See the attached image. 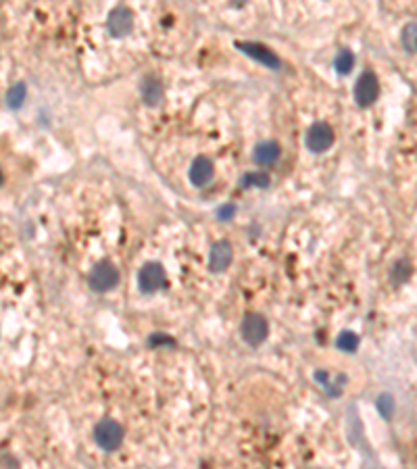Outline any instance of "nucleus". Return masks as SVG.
<instances>
[{
  "instance_id": "nucleus-9",
  "label": "nucleus",
  "mask_w": 417,
  "mask_h": 469,
  "mask_svg": "<svg viewBox=\"0 0 417 469\" xmlns=\"http://www.w3.org/2000/svg\"><path fill=\"white\" fill-rule=\"evenodd\" d=\"M188 178L192 182V186L203 188L207 186L211 180H213V163L207 159V157H196L190 165V171H188Z\"/></svg>"
},
{
  "instance_id": "nucleus-2",
  "label": "nucleus",
  "mask_w": 417,
  "mask_h": 469,
  "mask_svg": "<svg viewBox=\"0 0 417 469\" xmlns=\"http://www.w3.org/2000/svg\"><path fill=\"white\" fill-rule=\"evenodd\" d=\"M240 334H242V340L250 346H259L265 342L267 334H270V326H267V319L259 313H248L244 319H242V326H240Z\"/></svg>"
},
{
  "instance_id": "nucleus-20",
  "label": "nucleus",
  "mask_w": 417,
  "mask_h": 469,
  "mask_svg": "<svg viewBox=\"0 0 417 469\" xmlns=\"http://www.w3.org/2000/svg\"><path fill=\"white\" fill-rule=\"evenodd\" d=\"M234 215H236V207H234V205H226V207H219V209H217V217H219L222 221L232 219Z\"/></svg>"
},
{
  "instance_id": "nucleus-12",
  "label": "nucleus",
  "mask_w": 417,
  "mask_h": 469,
  "mask_svg": "<svg viewBox=\"0 0 417 469\" xmlns=\"http://www.w3.org/2000/svg\"><path fill=\"white\" fill-rule=\"evenodd\" d=\"M142 98L148 102V104H159L161 98H163V88H161V82L152 75H148L144 82H142Z\"/></svg>"
},
{
  "instance_id": "nucleus-10",
  "label": "nucleus",
  "mask_w": 417,
  "mask_h": 469,
  "mask_svg": "<svg viewBox=\"0 0 417 469\" xmlns=\"http://www.w3.org/2000/svg\"><path fill=\"white\" fill-rule=\"evenodd\" d=\"M236 47L240 48L244 54H248L250 59H255V61L267 65L270 69H278L279 67V61L278 56H276V52H272L270 48H265L263 44H255V42H238Z\"/></svg>"
},
{
  "instance_id": "nucleus-5",
  "label": "nucleus",
  "mask_w": 417,
  "mask_h": 469,
  "mask_svg": "<svg viewBox=\"0 0 417 469\" xmlns=\"http://www.w3.org/2000/svg\"><path fill=\"white\" fill-rule=\"evenodd\" d=\"M107 28H109V34L113 38H126L132 28H134V15L130 8L126 6H115L111 13H109V19H107Z\"/></svg>"
},
{
  "instance_id": "nucleus-15",
  "label": "nucleus",
  "mask_w": 417,
  "mask_h": 469,
  "mask_svg": "<svg viewBox=\"0 0 417 469\" xmlns=\"http://www.w3.org/2000/svg\"><path fill=\"white\" fill-rule=\"evenodd\" d=\"M242 188H267L270 186V176L267 173H244L240 178Z\"/></svg>"
},
{
  "instance_id": "nucleus-18",
  "label": "nucleus",
  "mask_w": 417,
  "mask_h": 469,
  "mask_svg": "<svg viewBox=\"0 0 417 469\" xmlns=\"http://www.w3.org/2000/svg\"><path fill=\"white\" fill-rule=\"evenodd\" d=\"M375 407H377L380 415L388 420V418L392 415V411H394V401H392V396H388V394H382V396L377 398Z\"/></svg>"
},
{
  "instance_id": "nucleus-6",
  "label": "nucleus",
  "mask_w": 417,
  "mask_h": 469,
  "mask_svg": "<svg viewBox=\"0 0 417 469\" xmlns=\"http://www.w3.org/2000/svg\"><path fill=\"white\" fill-rule=\"evenodd\" d=\"M307 148L315 154H322L325 152L332 144H334V130L332 126H327L324 121H318L313 123L309 130H307Z\"/></svg>"
},
{
  "instance_id": "nucleus-3",
  "label": "nucleus",
  "mask_w": 417,
  "mask_h": 469,
  "mask_svg": "<svg viewBox=\"0 0 417 469\" xmlns=\"http://www.w3.org/2000/svg\"><path fill=\"white\" fill-rule=\"evenodd\" d=\"M88 284L96 292H109V290H113L119 284V272L115 269L113 263L100 261V263L94 265L92 274L88 278Z\"/></svg>"
},
{
  "instance_id": "nucleus-7",
  "label": "nucleus",
  "mask_w": 417,
  "mask_h": 469,
  "mask_svg": "<svg viewBox=\"0 0 417 469\" xmlns=\"http://www.w3.org/2000/svg\"><path fill=\"white\" fill-rule=\"evenodd\" d=\"M165 280H167V278H165V269H163V265H159V263H146L138 274L140 290L146 292V294H152V292H157L159 288H163Z\"/></svg>"
},
{
  "instance_id": "nucleus-13",
  "label": "nucleus",
  "mask_w": 417,
  "mask_h": 469,
  "mask_svg": "<svg viewBox=\"0 0 417 469\" xmlns=\"http://www.w3.org/2000/svg\"><path fill=\"white\" fill-rule=\"evenodd\" d=\"M334 67H336V71L340 73V75H346V73H351V69L355 67V54L351 52V50H340L338 54H336V59H334Z\"/></svg>"
},
{
  "instance_id": "nucleus-11",
  "label": "nucleus",
  "mask_w": 417,
  "mask_h": 469,
  "mask_svg": "<svg viewBox=\"0 0 417 469\" xmlns=\"http://www.w3.org/2000/svg\"><path fill=\"white\" fill-rule=\"evenodd\" d=\"M278 157L279 146L272 140L259 142V144L255 146V150H253V159H255V163H259V165H272V163L278 161Z\"/></svg>"
},
{
  "instance_id": "nucleus-19",
  "label": "nucleus",
  "mask_w": 417,
  "mask_h": 469,
  "mask_svg": "<svg viewBox=\"0 0 417 469\" xmlns=\"http://www.w3.org/2000/svg\"><path fill=\"white\" fill-rule=\"evenodd\" d=\"M411 276V265L407 261H399L392 269V278L397 281H405Z\"/></svg>"
},
{
  "instance_id": "nucleus-8",
  "label": "nucleus",
  "mask_w": 417,
  "mask_h": 469,
  "mask_svg": "<svg viewBox=\"0 0 417 469\" xmlns=\"http://www.w3.org/2000/svg\"><path fill=\"white\" fill-rule=\"evenodd\" d=\"M232 244L226 242V240H219L211 246V252H209V269L219 274V272H226L232 263Z\"/></svg>"
},
{
  "instance_id": "nucleus-1",
  "label": "nucleus",
  "mask_w": 417,
  "mask_h": 469,
  "mask_svg": "<svg viewBox=\"0 0 417 469\" xmlns=\"http://www.w3.org/2000/svg\"><path fill=\"white\" fill-rule=\"evenodd\" d=\"M94 440L102 451H115L123 442V427L115 420H102L94 427Z\"/></svg>"
},
{
  "instance_id": "nucleus-16",
  "label": "nucleus",
  "mask_w": 417,
  "mask_h": 469,
  "mask_svg": "<svg viewBox=\"0 0 417 469\" xmlns=\"http://www.w3.org/2000/svg\"><path fill=\"white\" fill-rule=\"evenodd\" d=\"M336 346H338L340 351H344V353H355L357 346H359V338H357V334H353V331H342V334L338 336V340H336Z\"/></svg>"
},
{
  "instance_id": "nucleus-17",
  "label": "nucleus",
  "mask_w": 417,
  "mask_h": 469,
  "mask_svg": "<svg viewBox=\"0 0 417 469\" xmlns=\"http://www.w3.org/2000/svg\"><path fill=\"white\" fill-rule=\"evenodd\" d=\"M416 32H417V25L411 21V23H407L405 28H403V36H401V42H403V48L409 52V54H413L416 52Z\"/></svg>"
},
{
  "instance_id": "nucleus-21",
  "label": "nucleus",
  "mask_w": 417,
  "mask_h": 469,
  "mask_svg": "<svg viewBox=\"0 0 417 469\" xmlns=\"http://www.w3.org/2000/svg\"><path fill=\"white\" fill-rule=\"evenodd\" d=\"M4 184V173H2V169H0V186Z\"/></svg>"
},
{
  "instance_id": "nucleus-14",
  "label": "nucleus",
  "mask_w": 417,
  "mask_h": 469,
  "mask_svg": "<svg viewBox=\"0 0 417 469\" xmlns=\"http://www.w3.org/2000/svg\"><path fill=\"white\" fill-rule=\"evenodd\" d=\"M25 84H15V86H11L8 88V92H6V104H8V109H19L23 102H25Z\"/></svg>"
},
{
  "instance_id": "nucleus-4",
  "label": "nucleus",
  "mask_w": 417,
  "mask_h": 469,
  "mask_svg": "<svg viewBox=\"0 0 417 469\" xmlns=\"http://www.w3.org/2000/svg\"><path fill=\"white\" fill-rule=\"evenodd\" d=\"M377 94H380V82H377L375 73L373 71H363L359 75L357 84H355V90H353L355 102L365 109V106H371L375 102Z\"/></svg>"
}]
</instances>
